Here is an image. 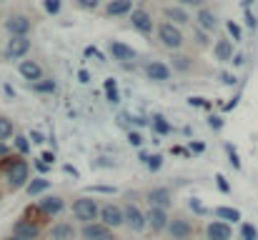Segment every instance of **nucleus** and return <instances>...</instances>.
<instances>
[{
  "mask_svg": "<svg viewBox=\"0 0 258 240\" xmlns=\"http://www.w3.org/2000/svg\"><path fill=\"white\" fill-rule=\"evenodd\" d=\"M28 140H30V145H43V143H45V135H43L38 128H33V130L28 133Z\"/></svg>",
  "mask_w": 258,
  "mask_h": 240,
  "instance_id": "nucleus-39",
  "label": "nucleus"
},
{
  "mask_svg": "<svg viewBox=\"0 0 258 240\" xmlns=\"http://www.w3.org/2000/svg\"><path fill=\"white\" fill-rule=\"evenodd\" d=\"M78 238V228L68 220H58L50 230H48V240H76Z\"/></svg>",
  "mask_w": 258,
  "mask_h": 240,
  "instance_id": "nucleus-19",
  "label": "nucleus"
},
{
  "mask_svg": "<svg viewBox=\"0 0 258 240\" xmlns=\"http://www.w3.org/2000/svg\"><path fill=\"white\" fill-rule=\"evenodd\" d=\"M131 25H133V30H138L146 38L153 35V15L146 8H133L131 10Z\"/></svg>",
  "mask_w": 258,
  "mask_h": 240,
  "instance_id": "nucleus-12",
  "label": "nucleus"
},
{
  "mask_svg": "<svg viewBox=\"0 0 258 240\" xmlns=\"http://www.w3.org/2000/svg\"><path fill=\"white\" fill-rule=\"evenodd\" d=\"M86 58H95V60H100V63H105V55L95 48V45H88L86 48Z\"/></svg>",
  "mask_w": 258,
  "mask_h": 240,
  "instance_id": "nucleus-46",
  "label": "nucleus"
},
{
  "mask_svg": "<svg viewBox=\"0 0 258 240\" xmlns=\"http://www.w3.org/2000/svg\"><path fill=\"white\" fill-rule=\"evenodd\" d=\"M188 105H190V108H211V103H208L206 98H198V95H190V98H188Z\"/></svg>",
  "mask_w": 258,
  "mask_h": 240,
  "instance_id": "nucleus-42",
  "label": "nucleus"
},
{
  "mask_svg": "<svg viewBox=\"0 0 258 240\" xmlns=\"http://www.w3.org/2000/svg\"><path fill=\"white\" fill-rule=\"evenodd\" d=\"M40 233H43L40 223H38V220H30L28 215L18 218V220L13 223V228H10V235H18V238H23V240H38Z\"/></svg>",
  "mask_w": 258,
  "mask_h": 240,
  "instance_id": "nucleus-8",
  "label": "nucleus"
},
{
  "mask_svg": "<svg viewBox=\"0 0 258 240\" xmlns=\"http://www.w3.org/2000/svg\"><path fill=\"white\" fill-rule=\"evenodd\" d=\"M223 150H226V155H228V163H231L236 170H241V168H243V165H241V158H238V150H236L231 143H226V145H223Z\"/></svg>",
  "mask_w": 258,
  "mask_h": 240,
  "instance_id": "nucleus-34",
  "label": "nucleus"
},
{
  "mask_svg": "<svg viewBox=\"0 0 258 240\" xmlns=\"http://www.w3.org/2000/svg\"><path fill=\"white\" fill-rule=\"evenodd\" d=\"M213 55H216L218 63H231V58H233V43L228 38H218L213 43Z\"/></svg>",
  "mask_w": 258,
  "mask_h": 240,
  "instance_id": "nucleus-24",
  "label": "nucleus"
},
{
  "mask_svg": "<svg viewBox=\"0 0 258 240\" xmlns=\"http://www.w3.org/2000/svg\"><path fill=\"white\" fill-rule=\"evenodd\" d=\"M40 160H43L45 165H53V163H55V153H43V155H40Z\"/></svg>",
  "mask_w": 258,
  "mask_h": 240,
  "instance_id": "nucleus-54",
  "label": "nucleus"
},
{
  "mask_svg": "<svg viewBox=\"0 0 258 240\" xmlns=\"http://www.w3.org/2000/svg\"><path fill=\"white\" fill-rule=\"evenodd\" d=\"M73 218L81 223V225H88V223H95L98 220V213H100V203L90 195H81L73 200V208H71Z\"/></svg>",
  "mask_w": 258,
  "mask_h": 240,
  "instance_id": "nucleus-3",
  "label": "nucleus"
},
{
  "mask_svg": "<svg viewBox=\"0 0 258 240\" xmlns=\"http://www.w3.org/2000/svg\"><path fill=\"white\" fill-rule=\"evenodd\" d=\"M226 30H228V40H231V43H241V40H243V30H241L238 23L228 20V23H226Z\"/></svg>",
  "mask_w": 258,
  "mask_h": 240,
  "instance_id": "nucleus-32",
  "label": "nucleus"
},
{
  "mask_svg": "<svg viewBox=\"0 0 258 240\" xmlns=\"http://www.w3.org/2000/svg\"><path fill=\"white\" fill-rule=\"evenodd\" d=\"M18 73L28 80V85L43 78V68H40L38 60H20V63H18Z\"/></svg>",
  "mask_w": 258,
  "mask_h": 240,
  "instance_id": "nucleus-21",
  "label": "nucleus"
},
{
  "mask_svg": "<svg viewBox=\"0 0 258 240\" xmlns=\"http://www.w3.org/2000/svg\"><path fill=\"white\" fill-rule=\"evenodd\" d=\"M196 240H206V238H196Z\"/></svg>",
  "mask_w": 258,
  "mask_h": 240,
  "instance_id": "nucleus-60",
  "label": "nucleus"
},
{
  "mask_svg": "<svg viewBox=\"0 0 258 240\" xmlns=\"http://www.w3.org/2000/svg\"><path fill=\"white\" fill-rule=\"evenodd\" d=\"M60 8H63V3H60V0H43V10H45L48 15H58V13H60Z\"/></svg>",
  "mask_w": 258,
  "mask_h": 240,
  "instance_id": "nucleus-37",
  "label": "nucleus"
},
{
  "mask_svg": "<svg viewBox=\"0 0 258 240\" xmlns=\"http://www.w3.org/2000/svg\"><path fill=\"white\" fill-rule=\"evenodd\" d=\"M188 210H193L196 215H206V208H203V203L198 198H190L188 200Z\"/></svg>",
  "mask_w": 258,
  "mask_h": 240,
  "instance_id": "nucleus-41",
  "label": "nucleus"
},
{
  "mask_svg": "<svg viewBox=\"0 0 258 240\" xmlns=\"http://www.w3.org/2000/svg\"><path fill=\"white\" fill-rule=\"evenodd\" d=\"M208 128L218 133V130L223 128V118H221V115H208Z\"/></svg>",
  "mask_w": 258,
  "mask_h": 240,
  "instance_id": "nucleus-47",
  "label": "nucleus"
},
{
  "mask_svg": "<svg viewBox=\"0 0 258 240\" xmlns=\"http://www.w3.org/2000/svg\"><path fill=\"white\" fill-rule=\"evenodd\" d=\"M143 73H146V78L153 80V83H166V80H171V68H168V63H163V60H148V63L143 65Z\"/></svg>",
  "mask_w": 258,
  "mask_h": 240,
  "instance_id": "nucleus-17",
  "label": "nucleus"
},
{
  "mask_svg": "<svg viewBox=\"0 0 258 240\" xmlns=\"http://www.w3.org/2000/svg\"><path fill=\"white\" fill-rule=\"evenodd\" d=\"M13 148L20 153V155H28L30 153V140H28V135H13Z\"/></svg>",
  "mask_w": 258,
  "mask_h": 240,
  "instance_id": "nucleus-31",
  "label": "nucleus"
},
{
  "mask_svg": "<svg viewBox=\"0 0 258 240\" xmlns=\"http://www.w3.org/2000/svg\"><path fill=\"white\" fill-rule=\"evenodd\" d=\"M0 60H3V50H0Z\"/></svg>",
  "mask_w": 258,
  "mask_h": 240,
  "instance_id": "nucleus-59",
  "label": "nucleus"
},
{
  "mask_svg": "<svg viewBox=\"0 0 258 240\" xmlns=\"http://www.w3.org/2000/svg\"><path fill=\"white\" fill-rule=\"evenodd\" d=\"M10 155V145L8 143H0V158H8Z\"/></svg>",
  "mask_w": 258,
  "mask_h": 240,
  "instance_id": "nucleus-56",
  "label": "nucleus"
},
{
  "mask_svg": "<svg viewBox=\"0 0 258 240\" xmlns=\"http://www.w3.org/2000/svg\"><path fill=\"white\" fill-rule=\"evenodd\" d=\"M246 25H248L251 30H256V28H258V18L251 13V10H246Z\"/></svg>",
  "mask_w": 258,
  "mask_h": 240,
  "instance_id": "nucleus-48",
  "label": "nucleus"
},
{
  "mask_svg": "<svg viewBox=\"0 0 258 240\" xmlns=\"http://www.w3.org/2000/svg\"><path fill=\"white\" fill-rule=\"evenodd\" d=\"M78 235L83 240H115V235H113V230L110 228H105L103 223H88V225H83L81 230H78Z\"/></svg>",
  "mask_w": 258,
  "mask_h": 240,
  "instance_id": "nucleus-16",
  "label": "nucleus"
},
{
  "mask_svg": "<svg viewBox=\"0 0 258 240\" xmlns=\"http://www.w3.org/2000/svg\"><path fill=\"white\" fill-rule=\"evenodd\" d=\"M241 240H258V230L253 223H241Z\"/></svg>",
  "mask_w": 258,
  "mask_h": 240,
  "instance_id": "nucleus-35",
  "label": "nucleus"
},
{
  "mask_svg": "<svg viewBox=\"0 0 258 240\" xmlns=\"http://www.w3.org/2000/svg\"><path fill=\"white\" fill-rule=\"evenodd\" d=\"M30 48H33L30 38H10L3 48V58L5 60H23L30 53Z\"/></svg>",
  "mask_w": 258,
  "mask_h": 240,
  "instance_id": "nucleus-9",
  "label": "nucleus"
},
{
  "mask_svg": "<svg viewBox=\"0 0 258 240\" xmlns=\"http://www.w3.org/2000/svg\"><path fill=\"white\" fill-rule=\"evenodd\" d=\"M128 143H131L133 148H141L146 140H143V135H141L138 130H131V133H128Z\"/></svg>",
  "mask_w": 258,
  "mask_h": 240,
  "instance_id": "nucleus-43",
  "label": "nucleus"
},
{
  "mask_svg": "<svg viewBox=\"0 0 258 240\" xmlns=\"http://www.w3.org/2000/svg\"><path fill=\"white\" fill-rule=\"evenodd\" d=\"M233 238V228L223 220H211L206 225V240H231Z\"/></svg>",
  "mask_w": 258,
  "mask_h": 240,
  "instance_id": "nucleus-20",
  "label": "nucleus"
},
{
  "mask_svg": "<svg viewBox=\"0 0 258 240\" xmlns=\"http://www.w3.org/2000/svg\"><path fill=\"white\" fill-rule=\"evenodd\" d=\"M35 210L45 218H55L66 210V198L63 195H43L38 203H35Z\"/></svg>",
  "mask_w": 258,
  "mask_h": 240,
  "instance_id": "nucleus-10",
  "label": "nucleus"
},
{
  "mask_svg": "<svg viewBox=\"0 0 258 240\" xmlns=\"http://www.w3.org/2000/svg\"><path fill=\"white\" fill-rule=\"evenodd\" d=\"M131 10H133V0H108L105 3L108 18H123V15H131Z\"/></svg>",
  "mask_w": 258,
  "mask_h": 240,
  "instance_id": "nucleus-23",
  "label": "nucleus"
},
{
  "mask_svg": "<svg viewBox=\"0 0 258 240\" xmlns=\"http://www.w3.org/2000/svg\"><path fill=\"white\" fill-rule=\"evenodd\" d=\"M63 170H66L68 175H73V178H81V173H78V168H73V165H63Z\"/></svg>",
  "mask_w": 258,
  "mask_h": 240,
  "instance_id": "nucleus-55",
  "label": "nucleus"
},
{
  "mask_svg": "<svg viewBox=\"0 0 258 240\" xmlns=\"http://www.w3.org/2000/svg\"><path fill=\"white\" fill-rule=\"evenodd\" d=\"M5 240H23V238H18V235H8Z\"/></svg>",
  "mask_w": 258,
  "mask_h": 240,
  "instance_id": "nucleus-58",
  "label": "nucleus"
},
{
  "mask_svg": "<svg viewBox=\"0 0 258 240\" xmlns=\"http://www.w3.org/2000/svg\"><path fill=\"white\" fill-rule=\"evenodd\" d=\"M146 200L151 208H163V210H171L173 208V190L168 185H156L146 193Z\"/></svg>",
  "mask_w": 258,
  "mask_h": 240,
  "instance_id": "nucleus-11",
  "label": "nucleus"
},
{
  "mask_svg": "<svg viewBox=\"0 0 258 240\" xmlns=\"http://www.w3.org/2000/svg\"><path fill=\"white\" fill-rule=\"evenodd\" d=\"M193 43H196V48H208V45H211V40H208V33L193 25Z\"/></svg>",
  "mask_w": 258,
  "mask_h": 240,
  "instance_id": "nucleus-33",
  "label": "nucleus"
},
{
  "mask_svg": "<svg viewBox=\"0 0 258 240\" xmlns=\"http://www.w3.org/2000/svg\"><path fill=\"white\" fill-rule=\"evenodd\" d=\"M30 90H33V93H40V95H53V93L58 90V83L53 78H45V75H43L40 80L30 83Z\"/></svg>",
  "mask_w": 258,
  "mask_h": 240,
  "instance_id": "nucleus-27",
  "label": "nucleus"
},
{
  "mask_svg": "<svg viewBox=\"0 0 258 240\" xmlns=\"http://www.w3.org/2000/svg\"><path fill=\"white\" fill-rule=\"evenodd\" d=\"M146 168H148L151 173H158V170L163 168V155H161V153H153V155H148V160H146Z\"/></svg>",
  "mask_w": 258,
  "mask_h": 240,
  "instance_id": "nucleus-36",
  "label": "nucleus"
},
{
  "mask_svg": "<svg viewBox=\"0 0 258 240\" xmlns=\"http://www.w3.org/2000/svg\"><path fill=\"white\" fill-rule=\"evenodd\" d=\"M190 20H193V25H196V28H201V30H206V33H213V30L218 28V15H216L211 8H206V5H203V8H198V10H196V15H193Z\"/></svg>",
  "mask_w": 258,
  "mask_h": 240,
  "instance_id": "nucleus-14",
  "label": "nucleus"
},
{
  "mask_svg": "<svg viewBox=\"0 0 258 240\" xmlns=\"http://www.w3.org/2000/svg\"><path fill=\"white\" fill-rule=\"evenodd\" d=\"M213 218H216V220H223V223H228V225L243 220L241 210H238V208H228V205H218V208H213Z\"/></svg>",
  "mask_w": 258,
  "mask_h": 240,
  "instance_id": "nucleus-26",
  "label": "nucleus"
},
{
  "mask_svg": "<svg viewBox=\"0 0 258 240\" xmlns=\"http://www.w3.org/2000/svg\"><path fill=\"white\" fill-rule=\"evenodd\" d=\"M103 90H105V98L110 105H118L120 103V90H118V83L115 78H105L103 80Z\"/></svg>",
  "mask_w": 258,
  "mask_h": 240,
  "instance_id": "nucleus-28",
  "label": "nucleus"
},
{
  "mask_svg": "<svg viewBox=\"0 0 258 240\" xmlns=\"http://www.w3.org/2000/svg\"><path fill=\"white\" fill-rule=\"evenodd\" d=\"M100 3H103V0H76V5H78L81 10H98Z\"/></svg>",
  "mask_w": 258,
  "mask_h": 240,
  "instance_id": "nucleus-40",
  "label": "nucleus"
},
{
  "mask_svg": "<svg viewBox=\"0 0 258 240\" xmlns=\"http://www.w3.org/2000/svg\"><path fill=\"white\" fill-rule=\"evenodd\" d=\"M151 128H153L156 135H168L173 130V125L166 120V115H161V113H156V115L151 118Z\"/></svg>",
  "mask_w": 258,
  "mask_h": 240,
  "instance_id": "nucleus-29",
  "label": "nucleus"
},
{
  "mask_svg": "<svg viewBox=\"0 0 258 240\" xmlns=\"http://www.w3.org/2000/svg\"><path fill=\"white\" fill-rule=\"evenodd\" d=\"M123 225L131 233H143L146 230V213L136 203H125L123 205Z\"/></svg>",
  "mask_w": 258,
  "mask_h": 240,
  "instance_id": "nucleus-7",
  "label": "nucleus"
},
{
  "mask_svg": "<svg viewBox=\"0 0 258 240\" xmlns=\"http://www.w3.org/2000/svg\"><path fill=\"white\" fill-rule=\"evenodd\" d=\"M216 185H218V190H221V193H226V195L231 193V185H228V180H226V175H223V173H218V175H216Z\"/></svg>",
  "mask_w": 258,
  "mask_h": 240,
  "instance_id": "nucleus-44",
  "label": "nucleus"
},
{
  "mask_svg": "<svg viewBox=\"0 0 258 240\" xmlns=\"http://www.w3.org/2000/svg\"><path fill=\"white\" fill-rule=\"evenodd\" d=\"M175 5H180V8H185V10H188V8H196V10H198V8L206 5V0H175Z\"/></svg>",
  "mask_w": 258,
  "mask_h": 240,
  "instance_id": "nucleus-45",
  "label": "nucleus"
},
{
  "mask_svg": "<svg viewBox=\"0 0 258 240\" xmlns=\"http://www.w3.org/2000/svg\"><path fill=\"white\" fill-rule=\"evenodd\" d=\"M3 28L8 30L10 38H28L30 30H33V20L28 15H23V13H13V15L5 18Z\"/></svg>",
  "mask_w": 258,
  "mask_h": 240,
  "instance_id": "nucleus-4",
  "label": "nucleus"
},
{
  "mask_svg": "<svg viewBox=\"0 0 258 240\" xmlns=\"http://www.w3.org/2000/svg\"><path fill=\"white\" fill-rule=\"evenodd\" d=\"M168 60H171V65H168V68H171V73L173 70H175V73H190V70H193V65H196V60H193L190 55L180 53V50H178V53H171V58H168Z\"/></svg>",
  "mask_w": 258,
  "mask_h": 240,
  "instance_id": "nucleus-22",
  "label": "nucleus"
},
{
  "mask_svg": "<svg viewBox=\"0 0 258 240\" xmlns=\"http://www.w3.org/2000/svg\"><path fill=\"white\" fill-rule=\"evenodd\" d=\"M168 218H171L168 210H163V208H148V213H146V230H151L156 235L166 233Z\"/></svg>",
  "mask_w": 258,
  "mask_h": 240,
  "instance_id": "nucleus-13",
  "label": "nucleus"
},
{
  "mask_svg": "<svg viewBox=\"0 0 258 240\" xmlns=\"http://www.w3.org/2000/svg\"><path fill=\"white\" fill-rule=\"evenodd\" d=\"M88 193H103V195H115V188L113 185H88Z\"/></svg>",
  "mask_w": 258,
  "mask_h": 240,
  "instance_id": "nucleus-38",
  "label": "nucleus"
},
{
  "mask_svg": "<svg viewBox=\"0 0 258 240\" xmlns=\"http://www.w3.org/2000/svg\"><path fill=\"white\" fill-rule=\"evenodd\" d=\"M188 150H190V153H203V150H206V145H203V143H193V140H190V143H188Z\"/></svg>",
  "mask_w": 258,
  "mask_h": 240,
  "instance_id": "nucleus-52",
  "label": "nucleus"
},
{
  "mask_svg": "<svg viewBox=\"0 0 258 240\" xmlns=\"http://www.w3.org/2000/svg\"><path fill=\"white\" fill-rule=\"evenodd\" d=\"M108 53H110V58H113L115 63H120V65H125V63H131V60L138 58V53H136L131 45L120 43V40H110V43H108Z\"/></svg>",
  "mask_w": 258,
  "mask_h": 240,
  "instance_id": "nucleus-15",
  "label": "nucleus"
},
{
  "mask_svg": "<svg viewBox=\"0 0 258 240\" xmlns=\"http://www.w3.org/2000/svg\"><path fill=\"white\" fill-rule=\"evenodd\" d=\"M163 20L166 23H173V25H178V28H183V25H190L193 20H190V13L185 10V8H180V5H163Z\"/></svg>",
  "mask_w": 258,
  "mask_h": 240,
  "instance_id": "nucleus-18",
  "label": "nucleus"
},
{
  "mask_svg": "<svg viewBox=\"0 0 258 240\" xmlns=\"http://www.w3.org/2000/svg\"><path fill=\"white\" fill-rule=\"evenodd\" d=\"M221 83H223V85H231V88H233V85L238 83V78H236V75H231V73H221Z\"/></svg>",
  "mask_w": 258,
  "mask_h": 240,
  "instance_id": "nucleus-49",
  "label": "nucleus"
},
{
  "mask_svg": "<svg viewBox=\"0 0 258 240\" xmlns=\"http://www.w3.org/2000/svg\"><path fill=\"white\" fill-rule=\"evenodd\" d=\"M3 178H5V185L10 188V190H20V188H25V183L30 180V163L23 158H13V155H8V158H3Z\"/></svg>",
  "mask_w": 258,
  "mask_h": 240,
  "instance_id": "nucleus-1",
  "label": "nucleus"
},
{
  "mask_svg": "<svg viewBox=\"0 0 258 240\" xmlns=\"http://www.w3.org/2000/svg\"><path fill=\"white\" fill-rule=\"evenodd\" d=\"M48 188H50V180H48L45 175H38V178L28 180L23 190H25V195H28V198H38V195H43Z\"/></svg>",
  "mask_w": 258,
  "mask_h": 240,
  "instance_id": "nucleus-25",
  "label": "nucleus"
},
{
  "mask_svg": "<svg viewBox=\"0 0 258 240\" xmlns=\"http://www.w3.org/2000/svg\"><path fill=\"white\" fill-rule=\"evenodd\" d=\"M231 63H233V65H236V68H241V65H243V63H246V55H243V53H236V55H233V58H231Z\"/></svg>",
  "mask_w": 258,
  "mask_h": 240,
  "instance_id": "nucleus-51",
  "label": "nucleus"
},
{
  "mask_svg": "<svg viewBox=\"0 0 258 240\" xmlns=\"http://www.w3.org/2000/svg\"><path fill=\"white\" fill-rule=\"evenodd\" d=\"M251 3H256V0H241V5H243V10H251Z\"/></svg>",
  "mask_w": 258,
  "mask_h": 240,
  "instance_id": "nucleus-57",
  "label": "nucleus"
},
{
  "mask_svg": "<svg viewBox=\"0 0 258 240\" xmlns=\"http://www.w3.org/2000/svg\"><path fill=\"white\" fill-rule=\"evenodd\" d=\"M166 233L171 240H188L193 235V220L188 215H173V218H168Z\"/></svg>",
  "mask_w": 258,
  "mask_h": 240,
  "instance_id": "nucleus-5",
  "label": "nucleus"
},
{
  "mask_svg": "<svg viewBox=\"0 0 258 240\" xmlns=\"http://www.w3.org/2000/svg\"><path fill=\"white\" fill-rule=\"evenodd\" d=\"M78 80H81L83 85H88V83H90V73H88L86 68H81V70H78Z\"/></svg>",
  "mask_w": 258,
  "mask_h": 240,
  "instance_id": "nucleus-53",
  "label": "nucleus"
},
{
  "mask_svg": "<svg viewBox=\"0 0 258 240\" xmlns=\"http://www.w3.org/2000/svg\"><path fill=\"white\" fill-rule=\"evenodd\" d=\"M13 135H15V125H13V120L5 118V115H0V143H8Z\"/></svg>",
  "mask_w": 258,
  "mask_h": 240,
  "instance_id": "nucleus-30",
  "label": "nucleus"
},
{
  "mask_svg": "<svg viewBox=\"0 0 258 240\" xmlns=\"http://www.w3.org/2000/svg\"><path fill=\"white\" fill-rule=\"evenodd\" d=\"M156 38H158V43L166 48V50H171V53H178L183 45H185V35H183V28H178V25H173V23H158V28H156Z\"/></svg>",
  "mask_w": 258,
  "mask_h": 240,
  "instance_id": "nucleus-2",
  "label": "nucleus"
},
{
  "mask_svg": "<svg viewBox=\"0 0 258 240\" xmlns=\"http://www.w3.org/2000/svg\"><path fill=\"white\" fill-rule=\"evenodd\" d=\"M33 165L38 168V173H40V175H45V173H48V168H50V165H45V163H43L40 158H35V160H33Z\"/></svg>",
  "mask_w": 258,
  "mask_h": 240,
  "instance_id": "nucleus-50",
  "label": "nucleus"
},
{
  "mask_svg": "<svg viewBox=\"0 0 258 240\" xmlns=\"http://www.w3.org/2000/svg\"><path fill=\"white\" fill-rule=\"evenodd\" d=\"M98 223H103V225L110 228V230L123 228V205H118V203H105V205H100Z\"/></svg>",
  "mask_w": 258,
  "mask_h": 240,
  "instance_id": "nucleus-6",
  "label": "nucleus"
}]
</instances>
